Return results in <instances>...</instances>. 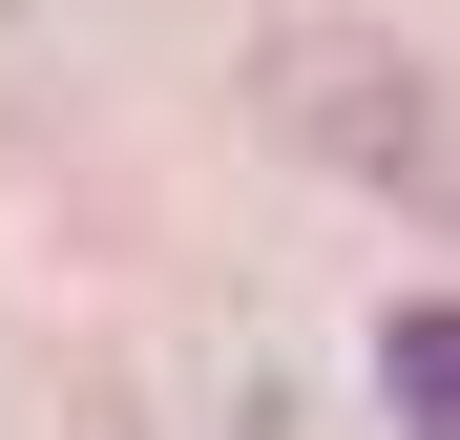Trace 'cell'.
I'll use <instances>...</instances> for the list:
<instances>
[{"mask_svg":"<svg viewBox=\"0 0 460 440\" xmlns=\"http://www.w3.org/2000/svg\"><path fill=\"white\" fill-rule=\"evenodd\" d=\"M252 126L293 147V168H335V189H398V210H460V85L439 63H398L376 22H252Z\"/></svg>","mask_w":460,"mask_h":440,"instance_id":"6da1fadb","label":"cell"}]
</instances>
